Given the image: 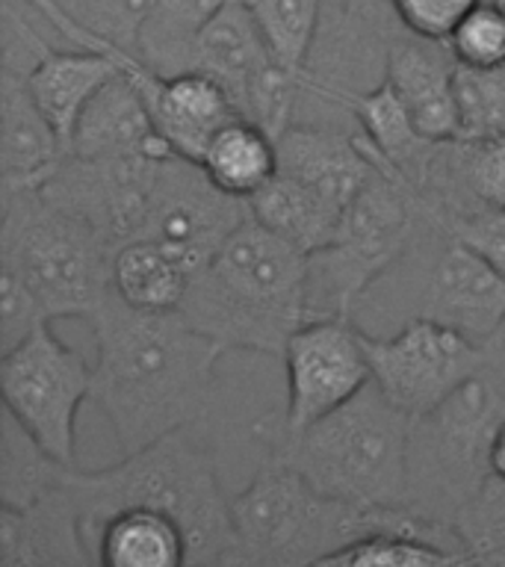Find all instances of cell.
<instances>
[{
	"mask_svg": "<svg viewBox=\"0 0 505 567\" xmlns=\"http://www.w3.org/2000/svg\"><path fill=\"white\" fill-rule=\"evenodd\" d=\"M248 216L251 204L246 198L219 189L202 163L172 154L157 172L142 237L172 243L204 269L230 230L239 228Z\"/></svg>",
	"mask_w": 505,
	"mask_h": 567,
	"instance_id": "obj_13",
	"label": "cell"
},
{
	"mask_svg": "<svg viewBox=\"0 0 505 567\" xmlns=\"http://www.w3.org/2000/svg\"><path fill=\"white\" fill-rule=\"evenodd\" d=\"M390 3L408 33L446 42L452 30L461 24V18L470 16L482 0H390Z\"/></svg>",
	"mask_w": 505,
	"mask_h": 567,
	"instance_id": "obj_38",
	"label": "cell"
},
{
	"mask_svg": "<svg viewBox=\"0 0 505 567\" xmlns=\"http://www.w3.org/2000/svg\"><path fill=\"white\" fill-rule=\"evenodd\" d=\"M278 65L266 48L264 35L257 30L255 18L243 0H228L210 18L195 42L193 71H204L219 80L230 101L237 104L239 115L246 113L248 95L255 92L266 71ZM246 118V115H243Z\"/></svg>",
	"mask_w": 505,
	"mask_h": 567,
	"instance_id": "obj_21",
	"label": "cell"
},
{
	"mask_svg": "<svg viewBox=\"0 0 505 567\" xmlns=\"http://www.w3.org/2000/svg\"><path fill=\"white\" fill-rule=\"evenodd\" d=\"M487 349L485 370L411 429L408 508L429 520L452 526L491 476L487 450L505 420V346L494 340Z\"/></svg>",
	"mask_w": 505,
	"mask_h": 567,
	"instance_id": "obj_7",
	"label": "cell"
},
{
	"mask_svg": "<svg viewBox=\"0 0 505 567\" xmlns=\"http://www.w3.org/2000/svg\"><path fill=\"white\" fill-rule=\"evenodd\" d=\"M372 384L411 420L429 416L476 372L485 370L491 349L473 343L437 319L416 317L396 334L363 331Z\"/></svg>",
	"mask_w": 505,
	"mask_h": 567,
	"instance_id": "obj_10",
	"label": "cell"
},
{
	"mask_svg": "<svg viewBox=\"0 0 505 567\" xmlns=\"http://www.w3.org/2000/svg\"><path fill=\"white\" fill-rule=\"evenodd\" d=\"M458 154L470 193L482 204L505 207V136L458 140Z\"/></svg>",
	"mask_w": 505,
	"mask_h": 567,
	"instance_id": "obj_36",
	"label": "cell"
},
{
	"mask_svg": "<svg viewBox=\"0 0 505 567\" xmlns=\"http://www.w3.org/2000/svg\"><path fill=\"white\" fill-rule=\"evenodd\" d=\"M69 154L78 157H168L172 145L154 124L140 83L118 71L80 115L71 133Z\"/></svg>",
	"mask_w": 505,
	"mask_h": 567,
	"instance_id": "obj_19",
	"label": "cell"
},
{
	"mask_svg": "<svg viewBox=\"0 0 505 567\" xmlns=\"http://www.w3.org/2000/svg\"><path fill=\"white\" fill-rule=\"evenodd\" d=\"M264 35L272 60L284 71L308 80L328 0H243Z\"/></svg>",
	"mask_w": 505,
	"mask_h": 567,
	"instance_id": "obj_29",
	"label": "cell"
},
{
	"mask_svg": "<svg viewBox=\"0 0 505 567\" xmlns=\"http://www.w3.org/2000/svg\"><path fill=\"white\" fill-rule=\"evenodd\" d=\"M458 60L446 42L399 30L388 44L384 78L396 86L408 113L429 140H461L458 104H455Z\"/></svg>",
	"mask_w": 505,
	"mask_h": 567,
	"instance_id": "obj_16",
	"label": "cell"
},
{
	"mask_svg": "<svg viewBox=\"0 0 505 567\" xmlns=\"http://www.w3.org/2000/svg\"><path fill=\"white\" fill-rule=\"evenodd\" d=\"M181 313L225 349L281 358L308 322V255L248 216L193 275Z\"/></svg>",
	"mask_w": 505,
	"mask_h": 567,
	"instance_id": "obj_4",
	"label": "cell"
},
{
	"mask_svg": "<svg viewBox=\"0 0 505 567\" xmlns=\"http://www.w3.org/2000/svg\"><path fill=\"white\" fill-rule=\"evenodd\" d=\"M48 322L39 301L12 266L0 264V354L16 349L24 337Z\"/></svg>",
	"mask_w": 505,
	"mask_h": 567,
	"instance_id": "obj_37",
	"label": "cell"
},
{
	"mask_svg": "<svg viewBox=\"0 0 505 567\" xmlns=\"http://www.w3.org/2000/svg\"><path fill=\"white\" fill-rule=\"evenodd\" d=\"M425 225L432 221L414 189L375 159L370 181L343 210L334 239L308 255V319H352L363 292L408 255Z\"/></svg>",
	"mask_w": 505,
	"mask_h": 567,
	"instance_id": "obj_8",
	"label": "cell"
},
{
	"mask_svg": "<svg viewBox=\"0 0 505 567\" xmlns=\"http://www.w3.org/2000/svg\"><path fill=\"white\" fill-rule=\"evenodd\" d=\"M27 3H30V7H33L35 12L44 18V21H48V27H51V30H56V33H60L65 42H69V48H92L86 39V33H83V30H80V27L74 24L69 16H65V12H62L56 0H27Z\"/></svg>",
	"mask_w": 505,
	"mask_h": 567,
	"instance_id": "obj_41",
	"label": "cell"
},
{
	"mask_svg": "<svg viewBox=\"0 0 505 567\" xmlns=\"http://www.w3.org/2000/svg\"><path fill=\"white\" fill-rule=\"evenodd\" d=\"M163 159L166 157H78L65 151L39 193L95 228L115 251L124 243L140 239L148 225L151 195Z\"/></svg>",
	"mask_w": 505,
	"mask_h": 567,
	"instance_id": "obj_12",
	"label": "cell"
},
{
	"mask_svg": "<svg viewBox=\"0 0 505 567\" xmlns=\"http://www.w3.org/2000/svg\"><path fill=\"white\" fill-rule=\"evenodd\" d=\"M48 24L27 0H3L0 3V71L30 78L39 62L56 51L42 27Z\"/></svg>",
	"mask_w": 505,
	"mask_h": 567,
	"instance_id": "obj_34",
	"label": "cell"
},
{
	"mask_svg": "<svg viewBox=\"0 0 505 567\" xmlns=\"http://www.w3.org/2000/svg\"><path fill=\"white\" fill-rule=\"evenodd\" d=\"M202 166L219 189L248 202L278 175V142L260 124L237 118L213 136Z\"/></svg>",
	"mask_w": 505,
	"mask_h": 567,
	"instance_id": "obj_27",
	"label": "cell"
},
{
	"mask_svg": "<svg viewBox=\"0 0 505 567\" xmlns=\"http://www.w3.org/2000/svg\"><path fill=\"white\" fill-rule=\"evenodd\" d=\"M446 44L455 53L458 65L487 69L505 62V16L494 0H482L461 24L452 30Z\"/></svg>",
	"mask_w": 505,
	"mask_h": 567,
	"instance_id": "obj_35",
	"label": "cell"
},
{
	"mask_svg": "<svg viewBox=\"0 0 505 567\" xmlns=\"http://www.w3.org/2000/svg\"><path fill=\"white\" fill-rule=\"evenodd\" d=\"M92 402L122 455L202 420L225 346L189 326L181 310L133 308L110 287L92 313Z\"/></svg>",
	"mask_w": 505,
	"mask_h": 567,
	"instance_id": "obj_1",
	"label": "cell"
},
{
	"mask_svg": "<svg viewBox=\"0 0 505 567\" xmlns=\"http://www.w3.org/2000/svg\"><path fill=\"white\" fill-rule=\"evenodd\" d=\"M127 62L106 51H92V48H69V51L56 48L35 65L33 74L27 78V86L33 92L44 118L53 124V131L60 133V140L69 145L71 133L78 127L89 101Z\"/></svg>",
	"mask_w": 505,
	"mask_h": 567,
	"instance_id": "obj_22",
	"label": "cell"
},
{
	"mask_svg": "<svg viewBox=\"0 0 505 567\" xmlns=\"http://www.w3.org/2000/svg\"><path fill=\"white\" fill-rule=\"evenodd\" d=\"M473 565H505V482L485 478L478 494L452 520Z\"/></svg>",
	"mask_w": 505,
	"mask_h": 567,
	"instance_id": "obj_33",
	"label": "cell"
},
{
	"mask_svg": "<svg viewBox=\"0 0 505 567\" xmlns=\"http://www.w3.org/2000/svg\"><path fill=\"white\" fill-rule=\"evenodd\" d=\"M124 71L140 83L157 131L181 157L202 163L213 136L230 122L243 118L225 86L204 71L159 78L140 60L127 62Z\"/></svg>",
	"mask_w": 505,
	"mask_h": 567,
	"instance_id": "obj_15",
	"label": "cell"
},
{
	"mask_svg": "<svg viewBox=\"0 0 505 567\" xmlns=\"http://www.w3.org/2000/svg\"><path fill=\"white\" fill-rule=\"evenodd\" d=\"M331 3H343V0H331Z\"/></svg>",
	"mask_w": 505,
	"mask_h": 567,
	"instance_id": "obj_44",
	"label": "cell"
},
{
	"mask_svg": "<svg viewBox=\"0 0 505 567\" xmlns=\"http://www.w3.org/2000/svg\"><path fill=\"white\" fill-rule=\"evenodd\" d=\"M0 264L12 266L44 319H92L113 287V248L39 189H0Z\"/></svg>",
	"mask_w": 505,
	"mask_h": 567,
	"instance_id": "obj_6",
	"label": "cell"
},
{
	"mask_svg": "<svg viewBox=\"0 0 505 567\" xmlns=\"http://www.w3.org/2000/svg\"><path fill=\"white\" fill-rule=\"evenodd\" d=\"M65 16L86 33L92 51L118 60H140V30L154 0H56Z\"/></svg>",
	"mask_w": 505,
	"mask_h": 567,
	"instance_id": "obj_30",
	"label": "cell"
},
{
	"mask_svg": "<svg viewBox=\"0 0 505 567\" xmlns=\"http://www.w3.org/2000/svg\"><path fill=\"white\" fill-rule=\"evenodd\" d=\"M65 154V142L35 104L27 78L0 71V189H39Z\"/></svg>",
	"mask_w": 505,
	"mask_h": 567,
	"instance_id": "obj_20",
	"label": "cell"
},
{
	"mask_svg": "<svg viewBox=\"0 0 505 567\" xmlns=\"http://www.w3.org/2000/svg\"><path fill=\"white\" fill-rule=\"evenodd\" d=\"M322 565H370V567H414V565H467V558L437 547L434 540L411 532H372L326 556Z\"/></svg>",
	"mask_w": 505,
	"mask_h": 567,
	"instance_id": "obj_31",
	"label": "cell"
},
{
	"mask_svg": "<svg viewBox=\"0 0 505 567\" xmlns=\"http://www.w3.org/2000/svg\"><path fill=\"white\" fill-rule=\"evenodd\" d=\"M202 266L172 243L140 237L113 251V290L142 310H181Z\"/></svg>",
	"mask_w": 505,
	"mask_h": 567,
	"instance_id": "obj_23",
	"label": "cell"
},
{
	"mask_svg": "<svg viewBox=\"0 0 505 567\" xmlns=\"http://www.w3.org/2000/svg\"><path fill=\"white\" fill-rule=\"evenodd\" d=\"M494 3H496V7H499V9H503V16H505V0H494Z\"/></svg>",
	"mask_w": 505,
	"mask_h": 567,
	"instance_id": "obj_43",
	"label": "cell"
},
{
	"mask_svg": "<svg viewBox=\"0 0 505 567\" xmlns=\"http://www.w3.org/2000/svg\"><path fill=\"white\" fill-rule=\"evenodd\" d=\"M248 204H251V216L260 225L301 248L305 255L326 248L343 219V207H337L313 186L301 184L284 172H278L260 193L251 195Z\"/></svg>",
	"mask_w": 505,
	"mask_h": 567,
	"instance_id": "obj_25",
	"label": "cell"
},
{
	"mask_svg": "<svg viewBox=\"0 0 505 567\" xmlns=\"http://www.w3.org/2000/svg\"><path fill=\"white\" fill-rule=\"evenodd\" d=\"M71 499L78 505L83 535L95 556L97 529L115 512L145 505L172 514L189 540V567L237 565V535L230 496L221 491L216 452L186 429L122 455L104 470H71Z\"/></svg>",
	"mask_w": 505,
	"mask_h": 567,
	"instance_id": "obj_3",
	"label": "cell"
},
{
	"mask_svg": "<svg viewBox=\"0 0 505 567\" xmlns=\"http://www.w3.org/2000/svg\"><path fill=\"white\" fill-rule=\"evenodd\" d=\"M411 429L414 420L370 381L358 396L301 432H281L255 420L251 437L334 499L408 508Z\"/></svg>",
	"mask_w": 505,
	"mask_h": 567,
	"instance_id": "obj_5",
	"label": "cell"
},
{
	"mask_svg": "<svg viewBox=\"0 0 505 567\" xmlns=\"http://www.w3.org/2000/svg\"><path fill=\"white\" fill-rule=\"evenodd\" d=\"M78 464L53 458L24 425L3 408V432H0V496L9 508L42 499L51 491H60L69 482Z\"/></svg>",
	"mask_w": 505,
	"mask_h": 567,
	"instance_id": "obj_28",
	"label": "cell"
},
{
	"mask_svg": "<svg viewBox=\"0 0 505 567\" xmlns=\"http://www.w3.org/2000/svg\"><path fill=\"white\" fill-rule=\"evenodd\" d=\"M287 402L266 420L281 432H301L346 405L372 381L363 331L352 319L322 317L301 322L281 354Z\"/></svg>",
	"mask_w": 505,
	"mask_h": 567,
	"instance_id": "obj_11",
	"label": "cell"
},
{
	"mask_svg": "<svg viewBox=\"0 0 505 567\" xmlns=\"http://www.w3.org/2000/svg\"><path fill=\"white\" fill-rule=\"evenodd\" d=\"M455 328L473 343L491 346L505 328V275L476 248L441 234V248L429 266L423 313Z\"/></svg>",
	"mask_w": 505,
	"mask_h": 567,
	"instance_id": "obj_14",
	"label": "cell"
},
{
	"mask_svg": "<svg viewBox=\"0 0 505 567\" xmlns=\"http://www.w3.org/2000/svg\"><path fill=\"white\" fill-rule=\"evenodd\" d=\"M461 140L505 136V62L487 69L458 65L455 71Z\"/></svg>",
	"mask_w": 505,
	"mask_h": 567,
	"instance_id": "obj_32",
	"label": "cell"
},
{
	"mask_svg": "<svg viewBox=\"0 0 505 567\" xmlns=\"http://www.w3.org/2000/svg\"><path fill=\"white\" fill-rule=\"evenodd\" d=\"M340 12H343L349 21H354L363 30H370V33L381 35V39H393L399 30H405V27L399 24L396 12H393V3L390 0H343V3H337Z\"/></svg>",
	"mask_w": 505,
	"mask_h": 567,
	"instance_id": "obj_40",
	"label": "cell"
},
{
	"mask_svg": "<svg viewBox=\"0 0 505 567\" xmlns=\"http://www.w3.org/2000/svg\"><path fill=\"white\" fill-rule=\"evenodd\" d=\"M239 567L322 565L326 556L372 532H411L473 565L455 526L411 508H370L322 494L287 461L266 452L255 476L230 496Z\"/></svg>",
	"mask_w": 505,
	"mask_h": 567,
	"instance_id": "obj_2",
	"label": "cell"
},
{
	"mask_svg": "<svg viewBox=\"0 0 505 567\" xmlns=\"http://www.w3.org/2000/svg\"><path fill=\"white\" fill-rule=\"evenodd\" d=\"M3 408L51 452L78 464V414L92 396V363L42 322L16 349L0 354Z\"/></svg>",
	"mask_w": 505,
	"mask_h": 567,
	"instance_id": "obj_9",
	"label": "cell"
},
{
	"mask_svg": "<svg viewBox=\"0 0 505 567\" xmlns=\"http://www.w3.org/2000/svg\"><path fill=\"white\" fill-rule=\"evenodd\" d=\"M275 142L278 172L313 186L343 210L375 168L361 131H343L337 124L292 122Z\"/></svg>",
	"mask_w": 505,
	"mask_h": 567,
	"instance_id": "obj_17",
	"label": "cell"
},
{
	"mask_svg": "<svg viewBox=\"0 0 505 567\" xmlns=\"http://www.w3.org/2000/svg\"><path fill=\"white\" fill-rule=\"evenodd\" d=\"M446 234L458 237L470 248H476L487 264H494L505 275V207H478V210L450 221Z\"/></svg>",
	"mask_w": 505,
	"mask_h": 567,
	"instance_id": "obj_39",
	"label": "cell"
},
{
	"mask_svg": "<svg viewBox=\"0 0 505 567\" xmlns=\"http://www.w3.org/2000/svg\"><path fill=\"white\" fill-rule=\"evenodd\" d=\"M225 3L228 0H154L136 48L142 65L159 78L193 71L195 42Z\"/></svg>",
	"mask_w": 505,
	"mask_h": 567,
	"instance_id": "obj_26",
	"label": "cell"
},
{
	"mask_svg": "<svg viewBox=\"0 0 505 567\" xmlns=\"http://www.w3.org/2000/svg\"><path fill=\"white\" fill-rule=\"evenodd\" d=\"M95 561L69 487L0 512V567H89Z\"/></svg>",
	"mask_w": 505,
	"mask_h": 567,
	"instance_id": "obj_18",
	"label": "cell"
},
{
	"mask_svg": "<svg viewBox=\"0 0 505 567\" xmlns=\"http://www.w3.org/2000/svg\"><path fill=\"white\" fill-rule=\"evenodd\" d=\"M487 464H491V473H494V476H499L505 482V420L496 425L494 437H491Z\"/></svg>",
	"mask_w": 505,
	"mask_h": 567,
	"instance_id": "obj_42",
	"label": "cell"
},
{
	"mask_svg": "<svg viewBox=\"0 0 505 567\" xmlns=\"http://www.w3.org/2000/svg\"><path fill=\"white\" fill-rule=\"evenodd\" d=\"M95 561L106 567H184L189 565V540L172 514L133 505L97 529Z\"/></svg>",
	"mask_w": 505,
	"mask_h": 567,
	"instance_id": "obj_24",
	"label": "cell"
}]
</instances>
